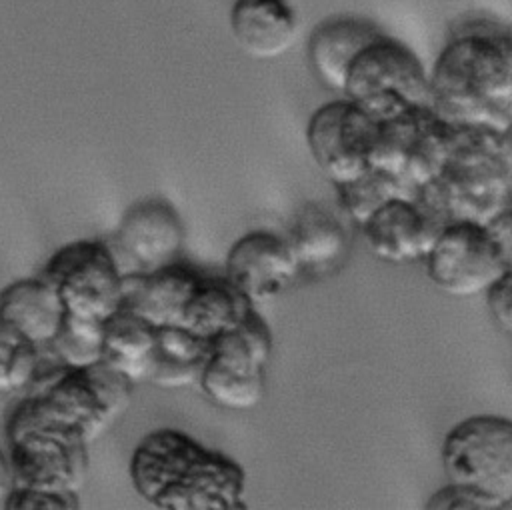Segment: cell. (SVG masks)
<instances>
[{
  "instance_id": "25",
  "label": "cell",
  "mask_w": 512,
  "mask_h": 510,
  "mask_svg": "<svg viewBox=\"0 0 512 510\" xmlns=\"http://www.w3.org/2000/svg\"><path fill=\"white\" fill-rule=\"evenodd\" d=\"M66 368H90L104 362V324L66 316L56 338L46 346Z\"/></svg>"
},
{
  "instance_id": "6",
  "label": "cell",
  "mask_w": 512,
  "mask_h": 510,
  "mask_svg": "<svg viewBox=\"0 0 512 510\" xmlns=\"http://www.w3.org/2000/svg\"><path fill=\"white\" fill-rule=\"evenodd\" d=\"M342 94L382 120L430 104V72L414 50L382 34L354 60Z\"/></svg>"
},
{
  "instance_id": "9",
  "label": "cell",
  "mask_w": 512,
  "mask_h": 510,
  "mask_svg": "<svg viewBox=\"0 0 512 510\" xmlns=\"http://www.w3.org/2000/svg\"><path fill=\"white\" fill-rule=\"evenodd\" d=\"M60 294L70 316L108 322L124 308V270L102 240H76L58 248L40 272Z\"/></svg>"
},
{
  "instance_id": "32",
  "label": "cell",
  "mask_w": 512,
  "mask_h": 510,
  "mask_svg": "<svg viewBox=\"0 0 512 510\" xmlns=\"http://www.w3.org/2000/svg\"><path fill=\"white\" fill-rule=\"evenodd\" d=\"M502 138V154H504V162L512 180V122L506 126V130L500 134Z\"/></svg>"
},
{
  "instance_id": "4",
  "label": "cell",
  "mask_w": 512,
  "mask_h": 510,
  "mask_svg": "<svg viewBox=\"0 0 512 510\" xmlns=\"http://www.w3.org/2000/svg\"><path fill=\"white\" fill-rule=\"evenodd\" d=\"M14 488L80 496L88 480V442L72 428L40 412L24 396L6 420Z\"/></svg>"
},
{
  "instance_id": "8",
  "label": "cell",
  "mask_w": 512,
  "mask_h": 510,
  "mask_svg": "<svg viewBox=\"0 0 512 510\" xmlns=\"http://www.w3.org/2000/svg\"><path fill=\"white\" fill-rule=\"evenodd\" d=\"M452 138L454 124L430 104L414 106L378 120L370 162L418 192L440 176Z\"/></svg>"
},
{
  "instance_id": "17",
  "label": "cell",
  "mask_w": 512,
  "mask_h": 510,
  "mask_svg": "<svg viewBox=\"0 0 512 510\" xmlns=\"http://www.w3.org/2000/svg\"><path fill=\"white\" fill-rule=\"evenodd\" d=\"M202 272L174 262L154 272L124 276V308L154 328L178 326Z\"/></svg>"
},
{
  "instance_id": "18",
  "label": "cell",
  "mask_w": 512,
  "mask_h": 510,
  "mask_svg": "<svg viewBox=\"0 0 512 510\" xmlns=\"http://www.w3.org/2000/svg\"><path fill=\"white\" fill-rule=\"evenodd\" d=\"M230 34L254 60L286 54L298 38V16L286 0H236L230 8Z\"/></svg>"
},
{
  "instance_id": "30",
  "label": "cell",
  "mask_w": 512,
  "mask_h": 510,
  "mask_svg": "<svg viewBox=\"0 0 512 510\" xmlns=\"http://www.w3.org/2000/svg\"><path fill=\"white\" fill-rule=\"evenodd\" d=\"M486 226L494 236L496 244L500 246L506 266L512 268V204L504 208L498 216H494Z\"/></svg>"
},
{
  "instance_id": "34",
  "label": "cell",
  "mask_w": 512,
  "mask_h": 510,
  "mask_svg": "<svg viewBox=\"0 0 512 510\" xmlns=\"http://www.w3.org/2000/svg\"><path fill=\"white\" fill-rule=\"evenodd\" d=\"M510 338H512V336H510Z\"/></svg>"
},
{
  "instance_id": "19",
  "label": "cell",
  "mask_w": 512,
  "mask_h": 510,
  "mask_svg": "<svg viewBox=\"0 0 512 510\" xmlns=\"http://www.w3.org/2000/svg\"><path fill=\"white\" fill-rule=\"evenodd\" d=\"M66 316L58 290L42 274L12 282L0 292V320L40 348L56 338Z\"/></svg>"
},
{
  "instance_id": "3",
  "label": "cell",
  "mask_w": 512,
  "mask_h": 510,
  "mask_svg": "<svg viewBox=\"0 0 512 510\" xmlns=\"http://www.w3.org/2000/svg\"><path fill=\"white\" fill-rule=\"evenodd\" d=\"M444 222L488 224L512 204V180L500 132L484 126H454L440 176L416 192Z\"/></svg>"
},
{
  "instance_id": "29",
  "label": "cell",
  "mask_w": 512,
  "mask_h": 510,
  "mask_svg": "<svg viewBox=\"0 0 512 510\" xmlns=\"http://www.w3.org/2000/svg\"><path fill=\"white\" fill-rule=\"evenodd\" d=\"M488 312L496 326L512 336V268H506L484 292Z\"/></svg>"
},
{
  "instance_id": "20",
  "label": "cell",
  "mask_w": 512,
  "mask_h": 510,
  "mask_svg": "<svg viewBox=\"0 0 512 510\" xmlns=\"http://www.w3.org/2000/svg\"><path fill=\"white\" fill-rule=\"evenodd\" d=\"M252 310L254 304L226 276L202 274L178 326L214 342L236 328Z\"/></svg>"
},
{
  "instance_id": "33",
  "label": "cell",
  "mask_w": 512,
  "mask_h": 510,
  "mask_svg": "<svg viewBox=\"0 0 512 510\" xmlns=\"http://www.w3.org/2000/svg\"><path fill=\"white\" fill-rule=\"evenodd\" d=\"M506 508H512V500H510V502H508V506H506Z\"/></svg>"
},
{
  "instance_id": "5",
  "label": "cell",
  "mask_w": 512,
  "mask_h": 510,
  "mask_svg": "<svg viewBox=\"0 0 512 510\" xmlns=\"http://www.w3.org/2000/svg\"><path fill=\"white\" fill-rule=\"evenodd\" d=\"M134 386L106 362L90 368L56 362L46 372L40 368L26 396L40 412L92 444L126 412Z\"/></svg>"
},
{
  "instance_id": "31",
  "label": "cell",
  "mask_w": 512,
  "mask_h": 510,
  "mask_svg": "<svg viewBox=\"0 0 512 510\" xmlns=\"http://www.w3.org/2000/svg\"><path fill=\"white\" fill-rule=\"evenodd\" d=\"M14 472H12V464L10 458L4 450H0V506L4 508L12 490H14Z\"/></svg>"
},
{
  "instance_id": "15",
  "label": "cell",
  "mask_w": 512,
  "mask_h": 510,
  "mask_svg": "<svg viewBox=\"0 0 512 510\" xmlns=\"http://www.w3.org/2000/svg\"><path fill=\"white\" fill-rule=\"evenodd\" d=\"M446 222L418 194L388 200L362 226L368 250L390 264L424 262Z\"/></svg>"
},
{
  "instance_id": "28",
  "label": "cell",
  "mask_w": 512,
  "mask_h": 510,
  "mask_svg": "<svg viewBox=\"0 0 512 510\" xmlns=\"http://www.w3.org/2000/svg\"><path fill=\"white\" fill-rule=\"evenodd\" d=\"M80 496L46 492L36 488H14L6 506L8 510H76Z\"/></svg>"
},
{
  "instance_id": "12",
  "label": "cell",
  "mask_w": 512,
  "mask_h": 510,
  "mask_svg": "<svg viewBox=\"0 0 512 510\" xmlns=\"http://www.w3.org/2000/svg\"><path fill=\"white\" fill-rule=\"evenodd\" d=\"M378 120L348 98L316 108L306 126L312 160L334 184H346L372 168Z\"/></svg>"
},
{
  "instance_id": "7",
  "label": "cell",
  "mask_w": 512,
  "mask_h": 510,
  "mask_svg": "<svg viewBox=\"0 0 512 510\" xmlns=\"http://www.w3.org/2000/svg\"><path fill=\"white\" fill-rule=\"evenodd\" d=\"M272 332L252 310L236 328L212 342V354L200 376L206 398L226 410H252L264 398L266 366L272 358Z\"/></svg>"
},
{
  "instance_id": "21",
  "label": "cell",
  "mask_w": 512,
  "mask_h": 510,
  "mask_svg": "<svg viewBox=\"0 0 512 510\" xmlns=\"http://www.w3.org/2000/svg\"><path fill=\"white\" fill-rule=\"evenodd\" d=\"M288 242L304 270H326L348 248V232L340 218L322 204H304L290 226Z\"/></svg>"
},
{
  "instance_id": "23",
  "label": "cell",
  "mask_w": 512,
  "mask_h": 510,
  "mask_svg": "<svg viewBox=\"0 0 512 510\" xmlns=\"http://www.w3.org/2000/svg\"><path fill=\"white\" fill-rule=\"evenodd\" d=\"M156 332L144 318L122 308L104 322V362L132 384L148 380Z\"/></svg>"
},
{
  "instance_id": "2",
  "label": "cell",
  "mask_w": 512,
  "mask_h": 510,
  "mask_svg": "<svg viewBox=\"0 0 512 510\" xmlns=\"http://www.w3.org/2000/svg\"><path fill=\"white\" fill-rule=\"evenodd\" d=\"M136 494L158 510H244L248 476L218 450L172 428L146 434L130 456Z\"/></svg>"
},
{
  "instance_id": "13",
  "label": "cell",
  "mask_w": 512,
  "mask_h": 510,
  "mask_svg": "<svg viewBox=\"0 0 512 510\" xmlns=\"http://www.w3.org/2000/svg\"><path fill=\"white\" fill-rule=\"evenodd\" d=\"M184 240V222L174 206L164 200H142L120 218L112 250L124 274H140L178 262Z\"/></svg>"
},
{
  "instance_id": "11",
  "label": "cell",
  "mask_w": 512,
  "mask_h": 510,
  "mask_svg": "<svg viewBox=\"0 0 512 510\" xmlns=\"http://www.w3.org/2000/svg\"><path fill=\"white\" fill-rule=\"evenodd\" d=\"M424 266L428 280L456 298L484 294L508 268L488 226L472 220L446 222Z\"/></svg>"
},
{
  "instance_id": "22",
  "label": "cell",
  "mask_w": 512,
  "mask_h": 510,
  "mask_svg": "<svg viewBox=\"0 0 512 510\" xmlns=\"http://www.w3.org/2000/svg\"><path fill=\"white\" fill-rule=\"evenodd\" d=\"M212 354V342L182 326H164L156 332V348L148 380L160 388H186L200 382Z\"/></svg>"
},
{
  "instance_id": "16",
  "label": "cell",
  "mask_w": 512,
  "mask_h": 510,
  "mask_svg": "<svg viewBox=\"0 0 512 510\" xmlns=\"http://www.w3.org/2000/svg\"><path fill=\"white\" fill-rule=\"evenodd\" d=\"M382 34L384 32L366 18H326L310 32L308 62L324 86L342 94L354 60Z\"/></svg>"
},
{
  "instance_id": "24",
  "label": "cell",
  "mask_w": 512,
  "mask_h": 510,
  "mask_svg": "<svg viewBox=\"0 0 512 510\" xmlns=\"http://www.w3.org/2000/svg\"><path fill=\"white\" fill-rule=\"evenodd\" d=\"M334 188H336V198H338L340 210L358 228L388 200L406 196V194H416L400 178H396L384 170H378V168H370L356 180L338 184Z\"/></svg>"
},
{
  "instance_id": "27",
  "label": "cell",
  "mask_w": 512,
  "mask_h": 510,
  "mask_svg": "<svg viewBox=\"0 0 512 510\" xmlns=\"http://www.w3.org/2000/svg\"><path fill=\"white\" fill-rule=\"evenodd\" d=\"M424 508L428 510H504L502 504L488 496L486 492L462 484V482H452L448 480L444 486L434 490L428 498Z\"/></svg>"
},
{
  "instance_id": "26",
  "label": "cell",
  "mask_w": 512,
  "mask_h": 510,
  "mask_svg": "<svg viewBox=\"0 0 512 510\" xmlns=\"http://www.w3.org/2000/svg\"><path fill=\"white\" fill-rule=\"evenodd\" d=\"M42 350L0 320V394L28 390L42 368Z\"/></svg>"
},
{
  "instance_id": "14",
  "label": "cell",
  "mask_w": 512,
  "mask_h": 510,
  "mask_svg": "<svg viewBox=\"0 0 512 510\" xmlns=\"http://www.w3.org/2000/svg\"><path fill=\"white\" fill-rule=\"evenodd\" d=\"M302 274V266L288 242L268 230H254L238 238L226 256L224 276L254 304L280 298Z\"/></svg>"
},
{
  "instance_id": "1",
  "label": "cell",
  "mask_w": 512,
  "mask_h": 510,
  "mask_svg": "<svg viewBox=\"0 0 512 510\" xmlns=\"http://www.w3.org/2000/svg\"><path fill=\"white\" fill-rule=\"evenodd\" d=\"M430 72V106L454 126L504 132L512 122V28L462 18L448 30Z\"/></svg>"
},
{
  "instance_id": "10",
  "label": "cell",
  "mask_w": 512,
  "mask_h": 510,
  "mask_svg": "<svg viewBox=\"0 0 512 510\" xmlns=\"http://www.w3.org/2000/svg\"><path fill=\"white\" fill-rule=\"evenodd\" d=\"M440 462L446 480L470 484L506 508L512 500V418L474 414L456 422L442 438Z\"/></svg>"
}]
</instances>
